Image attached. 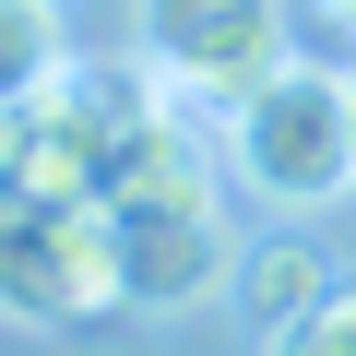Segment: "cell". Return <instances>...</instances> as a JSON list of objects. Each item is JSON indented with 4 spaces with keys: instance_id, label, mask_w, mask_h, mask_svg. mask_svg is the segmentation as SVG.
Wrapping results in <instances>:
<instances>
[{
    "instance_id": "ba28073f",
    "label": "cell",
    "mask_w": 356,
    "mask_h": 356,
    "mask_svg": "<svg viewBox=\"0 0 356 356\" xmlns=\"http://www.w3.org/2000/svg\"><path fill=\"white\" fill-rule=\"evenodd\" d=\"M261 356H356V285H332V297H309L297 321H273Z\"/></svg>"
},
{
    "instance_id": "8fae6325",
    "label": "cell",
    "mask_w": 356,
    "mask_h": 356,
    "mask_svg": "<svg viewBox=\"0 0 356 356\" xmlns=\"http://www.w3.org/2000/svg\"><path fill=\"white\" fill-rule=\"evenodd\" d=\"M344 107H356V60H344Z\"/></svg>"
},
{
    "instance_id": "277c9868",
    "label": "cell",
    "mask_w": 356,
    "mask_h": 356,
    "mask_svg": "<svg viewBox=\"0 0 356 356\" xmlns=\"http://www.w3.org/2000/svg\"><path fill=\"white\" fill-rule=\"evenodd\" d=\"M131 60L166 95L238 107L285 60V0H131Z\"/></svg>"
},
{
    "instance_id": "30bf717a",
    "label": "cell",
    "mask_w": 356,
    "mask_h": 356,
    "mask_svg": "<svg viewBox=\"0 0 356 356\" xmlns=\"http://www.w3.org/2000/svg\"><path fill=\"white\" fill-rule=\"evenodd\" d=\"M321 24H332V36H356V0H321Z\"/></svg>"
},
{
    "instance_id": "3957f363",
    "label": "cell",
    "mask_w": 356,
    "mask_h": 356,
    "mask_svg": "<svg viewBox=\"0 0 356 356\" xmlns=\"http://www.w3.org/2000/svg\"><path fill=\"white\" fill-rule=\"evenodd\" d=\"M107 238H119V309H202L250 250L226 238L214 178H154V191H107Z\"/></svg>"
},
{
    "instance_id": "7a4b0ae2",
    "label": "cell",
    "mask_w": 356,
    "mask_h": 356,
    "mask_svg": "<svg viewBox=\"0 0 356 356\" xmlns=\"http://www.w3.org/2000/svg\"><path fill=\"white\" fill-rule=\"evenodd\" d=\"M119 309V238L83 191H0V321H107Z\"/></svg>"
},
{
    "instance_id": "5b68a950",
    "label": "cell",
    "mask_w": 356,
    "mask_h": 356,
    "mask_svg": "<svg viewBox=\"0 0 356 356\" xmlns=\"http://www.w3.org/2000/svg\"><path fill=\"white\" fill-rule=\"evenodd\" d=\"M154 95V72H48L36 95H24V191H107V154H119V131H131V107Z\"/></svg>"
},
{
    "instance_id": "9c48e42d",
    "label": "cell",
    "mask_w": 356,
    "mask_h": 356,
    "mask_svg": "<svg viewBox=\"0 0 356 356\" xmlns=\"http://www.w3.org/2000/svg\"><path fill=\"white\" fill-rule=\"evenodd\" d=\"M13 178H24V107L0 95V191H13Z\"/></svg>"
},
{
    "instance_id": "8992f818",
    "label": "cell",
    "mask_w": 356,
    "mask_h": 356,
    "mask_svg": "<svg viewBox=\"0 0 356 356\" xmlns=\"http://www.w3.org/2000/svg\"><path fill=\"white\" fill-rule=\"evenodd\" d=\"M72 60V36H60V0H0V95H36L48 72Z\"/></svg>"
},
{
    "instance_id": "6da1fadb",
    "label": "cell",
    "mask_w": 356,
    "mask_h": 356,
    "mask_svg": "<svg viewBox=\"0 0 356 356\" xmlns=\"http://www.w3.org/2000/svg\"><path fill=\"white\" fill-rule=\"evenodd\" d=\"M226 154H238V178H250L273 214L344 202V191H356V107H344V72H321V60L285 48V60L226 107Z\"/></svg>"
},
{
    "instance_id": "52a82bcc",
    "label": "cell",
    "mask_w": 356,
    "mask_h": 356,
    "mask_svg": "<svg viewBox=\"0 0 356 356\" xmlns=\"http://www.w3.org/2000/svg\"><path fill=\"white\" fill-rule=\"evenodd\" d=\"M238 285H250V309H261V321H297L309 297H332V261H321L309 238H273V250H250V261H238Z\"/></svg>"
}]
</instances>
